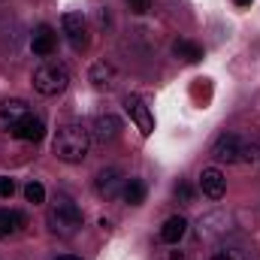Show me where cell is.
I'll list each match as a JSON object with an SVG mask.
<instances>
[{
  "mask_svg": "<svg viewBox=\"0 0 260 260\" xmlns=\"http://www.w3.org/2000/svg\"><path fill=\"white\" fill-rule=\"evenodd\" d=\"M176 197H179L182 203H191V188H188V185H176Z\"/></svg>",
  "mask_w": 260,
  "mask_h": 260,
  "instance_id": "21",
  "label": "cell"
},
{
  "mask_svg": "<svg viewBox=\"0 0 260 260\" xmlns=\"http://www.w3.org/2000/svg\"><path fill=\"white\" fill-rule=\"evenodd\" d=\"M88 79H91V85H94L97 91H112V88L118 85V70L109 64V61H97V64L91 67Z\"/></svg>",
  "mask_w": 260,
  "mask_h": 260,
  "instance_id": "10",
  "label": "cell"
},
{
  "mask_svg": "<svg viewBox=\"0 0 260 260\" xmlns=\"http://www.w3.org/2000/svg\"><path fill=\"white\" fill-rule=\"evenodd\" d=\"M12 136H15V139H24V142H40V139L46 136V121H43L40 115H27V118L15 127Z\"/></svg>",
  "mask_w": 260,
  "mask_h": 260,
  "instance_id": "13",
  "label": "cell"
},
{
  "mask_svg": "<svg viewBox=\"0 0 260 260\" xmlns=\"http://www.w3.org/2000/svg\"><path fill=\"white\" fill-rule=\"evenodd\" d=\"M209 260H242L239 251H233V248H224V251H215Z\"/></svg>",
  "mask_w": 260,
  "mask_h": 260,
  "instance_id": "19",
  "label": "cell"
},
{
  "mask_svg": "<svg viewBox=\"0 0 260 260\" xmlns=\"http://www.w3.org/2000/svg\"><path fill=\"white\" fill-rule=\"evenodd\" d=\"M200 188H203V194L209 197V200H221V197L227 194V179H224L221 170L209 167V170L200 173Z\"/></svg>",
  "mask_w": 260,
  "mask_h": 260,
  "instance_id": "11",
  "label": "cell"
},
{
  "mask_svg": "<svg viewBox=\"0 0 260 260\" xmlns=\"http://www.w3.org/2000/svg\"><path fill=\"white\" fill-rule=\"evenodd\" d=\"M61 30H64V37L70 40V46L76 52H85L88 49L91 37H88V21H85L82 12H64L61 15Z\"/></svg>",
  "mask_w": 260,
  "mask_h": 260,
  "instance_id": "5",
  "label": "cell"
},
{
  "mask_svg": "<svg viewBox=\"0 0 260 260\" xmlns=\"http://www.w3.org/2000/svg\"><path fill=\"white\" fill-rule=\"evenodd\" d=\"M55 46H58V34H55L49 24H40V27L34 30V37H30L34 55H37V58H49V55L55 52Z\"/></svg>",
  "mask_w": 260,
  "mask_h": 260,
  "instance_id": "12",
  "label": "cell"
},
{
  "mask_svg": "<svg viewBox=\"0 0 260 260\" xmlns=\"http://www.w3.org/2000/svg\"><path fill=\"white\" fill-rule=\"evenodd\" d=\"M49 227L58 236H73L82 227V209L70 200L67 194H58L55 203L49 206Z\"/></svg>",
  "mask_w": 260,
  "mask_h": 260,
  "instance_id": "2",
  "label": "cell"
},
{
  "mask_svg": "<svg viewBox=\"0 0 260 260\" xmlns=\"http://www.w3.org/2000/svg\"><path fill=\"white\" fill-rule=\"evenodd\" d=\"M70 85V70L61 61H43L34 70V91L43 97H55Z\"/></svg>",
  "mask_w": 260,
  "mask_h": 260,
  "instance_id": "3",
  "label": "cell"
},
{
  "mask_svg": "<svg viewBox=\"0 0 260 260\" xmlns=\"http://www.w3.org/2000/svg\"><path fill=\"white\" fill-rule=\"evenodd\" d=\"M233 3H236V6H251L254 0H233Z\"/></svg>",
  "mask_w": 260,
  "mask_h": 260,
  "instance_id": "24",
  "label": "cell"
},
{
  "mask_svg": "<svg viewBox=\"0 0 260 260\" xmlns=\"http://www.w3.org/2000/svg\"><path fill=\"white\" fill-rule=\"evenodd\" d=\"M18 227H24V215H21V212H6V209H0V239L9 236V233H15Z\"/></svg>",
  "mask_w": 260,
  "mask_h": 260,
  "instance_id": "16",
  "label": "cell"
},
{
  "mask_svg": "<svg viewBox=\"0 0 260 260\" xmlns=\"http://www.w3.org/2000/svg\"><path fill=\"white\" fill-rule=\"evenodd\" d=\"M27 115H34L30 106H27V100H18V97L3 100V103H0V130L15 133V127H18Z\"/></svg>",
  "mask_w": 260,
  "mask_h": 260,
  "instance_id": "6",
  "label": "cell"
},
{
  "mask_svg": "<svg viewBox=\"0 0 260 260\" xmlns=\"http://www.w3.org/2000/svg\"><path fill=\"white\" fill-rule=\"evenodd\" d=\"M185 233H188V221H185L182 215L167 218V221H164V227H160V239H164L167 245H176Z\"/></svg>",
  "mask_w": 260,
  "mask_h": 260,
  "instance_id": "14",
  "label": "cell"
},
{
  "mask_svg": "<svg viewBox=\"0 0 260 260\" xmlns=\"http://www.w3.org/2000/svg\"><path fill=\"white\" fill-rule=\"evenodd\" d=\"M58 260H79V257H73V254H64V257H58Z\"/></svg>",
  "mask_w": 260,
  "mask_h": 260,
  "instance_id": "25",
  "label": "cell"
},
{
  "mask_svg": "<svg viewBox=\"0 0 260 260\" xmlns=\"http://www.w3.org/2000/svg\"><path fill=\"white\" fill-rule=\"evenodd\" d=\"M124 109H127V115L133 118V124L139 127V133H142V136H151V133H154V115H151V109H148V103H145L142 97L127 94Z\"/></svg>",
  "mask_w": 260,
  "mask_h": 260,
  "instance_id": "7",
  "label": "cell"
},
{
  "mask_svg": "<svg viewBox=\"0 0 260 260\" xmlns=\"http://www.w3.org/2000/svg\"><path fill=\"white\" fill-rule=\"evenodd\" d=\"M173 55L188 61V64H197V61H203V46H197L191 40H176L173 43Z\"/></svg>",
  "mask_w": 260,
  "mask_h": 260,
  "instance_id": "15",
  "label": "cell"
},
{
  "mask_svg": "<svg viewBox=\"0 0 260 260\" xmlns=\"http://www.w3.org/2000/svg\"><path fill=\"white\" fill-rule=\"evenodd\" d=\"M24 197H27V203H43L46 200V188L40 185V182H27V188H24Z\"/></svg>",
  "mask_w": 260,
  "mask_h": 260,
  "instance_id": "18",
  "label": "cell"
},
{
  "mask_svg": "<svg viewBox=\"0 0 260 260\" xmlns=\"http://www.w3.org/2000/svg\"><path fill=\"white\" fill-rule=\"evenodd\" d=\"M100 145H109V142H115L118 136H121V118L118 115H112V112H106V115H97V121H94V133H91Z\"/></svg>",
  "mask_w": 260,
  "mask_h": 260,
  "instance_id": "9",
  "label": "cell"
},
{
  "mask_svg": "<svg viewBox=\"0 0 260 260\" xmlns=\"http://www.w3.org/2000/svg\"><path fill=\"white\" fill-rule=\"evenodd\" d=\"M124 173L121 170H115V167H106V170H100L97 173V194L103 197V200H115V197L124 191Z\"/></svg>",
  "mask_w": 260,
  "mask_h": 260,
  "instance_id": "8",
  "label": "cell"
},
{
  "mask_svg": "<svg viewBox=\"0 0 260 260\" xmlns=\"http://www.w3.org/2000/svg\"><path fill=\"white\" fill-rule=\"evenodd\" d=\"M148 6H151V0H130V9L133 12H145Z\"/></svg>",
  "mask_w": 260,
  "mask_h": 260,
  "instance_id": "23",
  "label": "cell"
},
{
  "mask_svg": "<svg viewBox=\"0 0 260 260\" xmlns=\"http://www.w3.org/2000/svg\"><path fill=\"white\" fill-rule=\"evenodd\" d=\"M12 194H15V182L9 176H3L0 179V197H12Z\"/></svg>",
  "mask_w": 260,
  "mask_h": 260,
  "instance_id": "20",
  "label": "cell"
},
{
  "mask_svg": "<svg viewBox=\"0 0 260 260\" xmlns=\"http://www.w3.org/2000/svg\"><path fill=\"white\" fill-rule=\"evenodd\" d=\"M160 260H191V257H188V251H164Z\"/></svg>",
  "mask_w": 260,
  "mask_h": 260,
  "instance_id": "22",
  "label": "cell"
},
{
  "mask_svg": "<svg viewBox=\"0 0 260 260\" xmlns=\"http://www.w3.org/2000/svg\"><path fill=\"white\" fill-rule=\"evenodd\" d=\"M121 194H124V203H130V206H139V203L145 200V185H142L139 179H127Z\"/></svg>",
  "mask_w": 260,
  "mask_h": 260,
  "instance_id": "17",
  "label": "cell"
},
{
  "mask_svg": "<svg viewBox=\"0 0 260 260\" xmlns=\"http://www.w3.org/2000/svg\"><path fill=\"white\" fill-rule=\"evenodd\" d=\"M88 148H91V130H85L82 124H64L52 139V151L64 164H82L88 157Z\"/></svg>",
  "mask_w": 260,
  "mask_h": 260,
  "instance_id": "1",
  "label": "cell"
},
{
  "mask_svg": "<svg viewBox=\"0 0 260 260\" xmlns=\"http://www.w3.org/2000/svg\"><path fill=\"white\" fill-rule=\"evenodd\" d=\"M212 157L215 160H227V164H254L257 160V148L242 142L236 133H221L218 142L212 145Z\"/></svg>",
  "mask_w": 260,
  "mask_h": 260,
  "instance_id": "4",
  "label": "cell"
}]
</instances>
